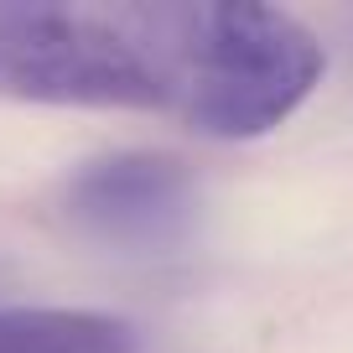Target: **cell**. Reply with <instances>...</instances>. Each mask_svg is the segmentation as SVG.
<instances>
[{
  "label": "cell",
  "instance_id": "obj_2",
  "mask_svg": "<svg viewBox=\"0 0 353 353\" xmlns=\"http://www.w3.org/2000/svg\"><path fill=\"white\" fill-rule=\"evenodd\" d=\"M0 99L57 110H176V83L130 11L0 16Z\"/></svg>",
  "mask_w": 353,
  "mask_h": 353
},
{
  "label": "cell",
  "instance_id": "obj_1",
  "mask_svg": "<svg viewBox=\"0 0 353 353\" xmlns=\"http://www.w3.org/2000/svg\"><path fill=\"white\" fill-rule=\"evenodd\" d=\"M135 26L176 83V114L208 141H265L322 83V42L307 21L254 0L135 6Z\"/></svg>",
  "mask_w": 353,
  "mask_h": 353
},
{
  "label": "cell",
  "instance_id": "obj_4",
  "mask_svg": "<svg viewBox=\"0 0 353 353\" xmlns=\"http://www.w3.org/2000/svg\"><path fill=\"white\" fill-rule=\"evenodd\" d=\"M0 353H141V332L94 307H0Z\"/></svg>",
  "mask_w": 353,
  "mask_h": 353
},
{
  "label": "cell",
  "instance_id": "obj_3",
  "mask_svg": "<svg viewBox=\"0 0 353 353\" xmlns=\"http://www.w3.org/2000/svg\"><path fill=\"white\" fill-rule=\"evenodd\" d=\"M63 219L78 239L125 260H166L198 239L203 182L172 151H104L63 182Z\"/></svg>",
  "mask_w": 353,
  "mask_h": 353
}]
</instances>
